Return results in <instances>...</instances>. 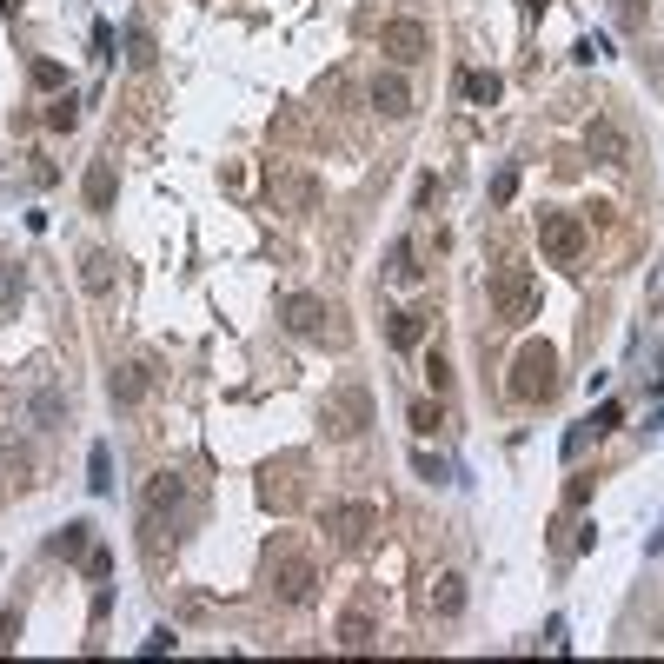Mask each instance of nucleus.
I'll list each match as a JSON object with an SVG mask.
<instances>
[{"mask_svg": "<svg viewBox=\"0 0 664 664\" xmlns=\"http://www.w3.org/2000/svg\"><path fill=\"white\" fill-rule=\"evenodd\" d=\"M505 386H512L518 406H545V399L558 392V352L545 346V339H525V346H518V359H512V379H505Z\"/></svg>", "mask_w": 664, "mask_h": 664, "instance_id": "1", "label": "nucleus"}, {"mask_svg": "<svg viewBox=\"0 0 664 664\" xmlns=\"http://www.w3.org/2000/svg\"><path fill=\"white\" fill-rule=\"evenodd\" d=\"M326 532L339 552H366L372 532H379V505L372 498H346V505H326Z\"/></svg>", "mask_w": 664, "mask_h": 664, "instance_id": "2", "label": "nucleus"}, {"mask_svg": "<svg viewBox=\"0 0 664 664\" xmlns=\"http://www.w3.org/2000/svg\"><path fill=\"white\" fill-rule=\"evenodd\" d=\"M532 306H538L532 266H498L492 273V313L505 319V326H518V319H532Z\"/></svg>", "mask_w": 664, "mask_h": 664, "instance_id": "3", "label": "nucleus"}, {"mask_svg": "<svg viewBox=\"0 0 664 664\" xmlns=\"http://www.w3.org/2000/svg\"><path fill=\"white\" fill-rule=\"evenodd\" d=\"M372 386H359V379H352V386H339L326 399V432L332 439H359V432H372Z\"/></svg>", "mask_w": 664, "mask_h": 664, "instance_id": "4", "label": "nucleus"}, {"mask_svg": "<svg viewBox=\"0 0 664 664\" xmlns=\"http://www.w3.org/2000/svg\"><path fill=\"white\" fill-rule=\"evenodd\" d=\"M319 591V565L299 545H286V552L273 558V598H286V605H313Z\"/></svg>", "mask_w": 664, "mask_h": 664, "instance_id": "5", "label": "nucleus"}, {"mask_svg": "<svg viewBox=\"0 0 664 664\" xmlns=\"http://www.w3.org/2000/svg\"><path fill=\"white\" fill-rule=\"evenodd\" d=\"M585 220H578V213H545V220H538V246H545V259H552V266H578V259H585Z\"/></svg>", "mask_w": 664, "mask_h": 664, "instance_id": "6", "label": "nucleus"}, {"mask_svg": "<svg viewBox=\"0 0 664 664\" xmlns=\"http://www.w3.org/2000/svg\"><path fill=\"white\" fill-rule=\"evenodd\" d=\"M379 54H386V60H399V67L425 60V54H432V34H425V20H412V14H392L386 27H379Z\"/></svg>", "mask_w": 664, "mask_h": 664, "instance_id": "7", "label": "nucleus"}, {"mask_svg": "<svg viewBox=\"0 0 664 664\" xmlns=\"http://www.w3.org/2000/svg\"><path fill=\"white\" fill-rule=\"evenodd\" d=\"M186 498H193V485H186V472H153V479H147V518L186 512Z\"/></svg>", "mask_w": 664, "mask_h": 664, "instance_id": "8", "label": "nucleus"}, {"mask_svg": "<svg viewBox=\"0 0 664 664\" xmlns=\"http://www.w3.org/2000/svg\"><path fill=\"white\" fill-rule=\"evenodd\" d=\"M279 319H286L299 339H313V332L326 326V299H313V293H286V299H279Z\"/></svg>", "mask_w": 664, "mask_h": 664, "instance_id": "9", "label": "nucleus"}, {"mask_svg": "<svg viewBox=\"0 0 664 664\" xmlns=\"http://www.w3.org/2000/svg\"><path fill=\"white\" fill-rule=\"evenodd\" d=\"M585 147H591V160H611V166L631 160V140H625V127H618V120H591V127H585Z\"/></svg>", "mask_w": 664, "mask_h": 664, "instance_id": "10", "label": "nucleus"}, {"mask_svg": "<svg viewBox=\"0 0 664 664\" xmlns=\"http://www.w3.org/2000/svg\"><path fill=\"white\" fill-rule=\"evenodd\" d=\"M372 107L386 113V120H412V87H406V74H379V80H372Z\"/></svg>", "mask_w": 664, "mask_h": 664, "instance_id": "11", "label": "nucleus"}, {"mask_svg": "<svg viewBox=\"0 0 664 664\" xmlns=\"http://www.w3.org/2000/svg\"><path fill=\"white\" fill-rule=\"evenodd\" d=\"M147 386H153V372H147V366H120V372L107 379V399H113L120 412H133L140 399H147Z\"/></svg>", "mask_w": 664, "mask_h": 664, "instance_id": "12", "label": "nucleus"}, {"mask_svg": "<svg viewBox=\"0 0 664 664\" xmlns=\"http://www.w3.org/2000/svg\"><path fill=\"white\" fill-rule=\"evenodd\" d=\"M80 193H87L93 213H113V193H120V180H113V160H93L87 180H80Z\"/></svg>", "mask_w": 664, "mask_h": 664, "instance_id": "13", "label": "nucleus"}, {"mask_svg": "<svg viewBox=\"0 0 664 664\" xmlns=\"http://www.w3.org/2000/svg\"><path fill=\"white\" fill-rule=\"evenodd\" d=\"M618 419H625V412H618V406H598V412H591V419H578V425H572V439H565V459H578V452H585V445L598 439V432H611V425H618Z\"/></svg>", "mask_w": 664, "mask_h": 664, "instance_id": "14", "label": "nucleus"}, {"mask_svg": "<svg viewBox=\"0 0 664 664\" xmlns=\"http://www.w3.org/2000/svg\"><path fill=\"white\" fill-rule=\"evenodd\" d=\"M372 645H379L372 611H346V618H339V651H372Z\"/></svg>", "mask_w": 664, "mask_h": 664, "instance_id": "15", "label": "nucleus"}, {"mask_svg": "<svg viewBox=\"0 0 664 664\" xmlns=\"http://www.w3.org/2000/svg\"><path fill=\"white\" fill-rule=\"evenodd\" d=\"M425 598H432V611H439V618H459V611H465V578H459V572H439Z\"/></svg>", "mask_w": 664, "mask_h": 664, "instance_id": "16", "label": "nucleus"}, {"mask_svg": "<svg viewBox=\"0 0 664 664\" xmlns=\"http://www.w3.org/2000/svg\"><path fill=\"white\" fill-rule=\"evenodd\" d=\"M386 279H392V286H419V279H425V266H419V253H412V240H392Z\"/></svg>", "mask_w": 664, "mask_h": 664, "instance_id": "17", "label": "nucleus"}, {"mask_svg": "<svg viewBox=\"0 0 664 664\" xmlns=\"http://www.w3.org/2000/svg\"><path fill=\"white\" fill-rule=\"evenodd\" d=\"M47 552H54V558H87V552H93V525H87V518H74V525H60Z\"/></svg>", "mask_w": 664, "mask_h": 664, "instance_id": "18", "label": "nucleus"}, {"mask_svg": "<svg viewBox=\"0 0 664 664\" xmlns=\"http://www.w3.org/2000/svg\"><path fill=\"white\" fill-rule=\"evenodd\" d=\"M27 419H34V425H40V432H54V425H60V419H67V399H60V392H54V386H40V392H34V399H27Z\"/></svg>", "mask_w": 664, "mask_h": 664, "instance_id": "19", "label": "nucleus"}, {"mask_svg": "<svg viewBox=\"0 0 664 664\" xmlns=\"http://www.w3.org/2000/svg\"><path fill=\"white\" fill-rule=\"evenodd\" d=\"M80 286H87L93 299L113 293V253H87V259H80Z\"/></svg>", "mask_w": 664, "mask_h": 664, "instance_id": "20", "label": "nucleus"}, {"mask_svg": "<svg viewBox=\"0 0 664 664\" xmlns=\"http://www.w3.org/2000/svg\"><path fill=\"white\" fill-rule=\"evenodd\" d=\"M459 87H465V100H479V107H492L498 93H505V80H498V74H485V67H465V74H459Z\"/></svg>", "mask_w": 664, "mask_h": 664, "instance_id": "21", "label": "nucleus"}, {"mask_svg": "<svg viewBox=\"0 0 664 664\" xmlns=\"http://www.w3.org/2000/svg\"><path fill=\"white\" fill-rule=\"evenodd\" d=\"M20 293H27V273L0 259V313H14V306H20Z\"/></svg>", "mask_w": 664, "mask_h": 664, "instance_id": "22", "label": "nucleus"}, {"mask_svg": "<svg viewBox=\"0 0 664 664\" xmlns=\"http://www.w3.org/2000/svg\"><path fill=\"white\" fill-rule=\"evenodd\" d=\"M419 332H425V313H392L386 339H392V346H419Z\"/></svg>", "mask_w": 664, "mask_h": 664, "instance_id": "23", "label": "nucleus"}, {"mask_svg": "<svg viewBox=\"0 0 664 664\" xmlns=\"http://www.w3.org/2000/svg\"><path fill=\"white\" fill-rule=\"evenodd\" d=\"M87 485H93V492H113V459H107V445H93V452H87Z\"/></svg>", "mask_w": 664, "mask_h": 664, "instance_id": "24", "label": "nucleus"}, {"mask_svg": "<svg viewBox=\"0 0 664 664\" xmlns=\"http://www.w3.org/2000/svg\"><path fill=\"white\" fill-rule=\"evenodd\" d=\"M0 465H7V472H20V479H34V452H27V445H14V439H0Z\"/></svg>", "mask_w": 664, "mask_h": 664, "instance_id": "25", "label": "nucleus"}, {"mask_svg": "<svg viewBox=\"0 0 664 664\" xmlns=\"http://www.w3.org/2000/svg\"><path fill=\"white\" fill-rule=\"evenodd\" d=\"M127 60H133V67H153V60H160V54H153V40L140 34V27L127 34Z\"/></svg>", "mask_w": 664, "mask_h": 664, "instance_id": "26", "label": "nucleus"}, {"mask_svg": "<svg viewBox=\"0 0 664 664\" xmlns=\"http://www.w3.org/2000/svg\"><path fill=\"white\" fill-rule=\"evenodd\" d=\"M445 425V412L432 406V399H419V406H412V432H439Z\"/></svg>", "mask_w": 664, "mask_h": 664, "instance_id": "27", "label": "nucleus"}, {"mask_svg": "<svg viewBox=\"0 0 664 664\" xmlns=\"http://www.w3.org/2000/svg\"><path fill=\"white\" fill-rule=\"evenodd\" d=\"M74 120H80V113H74V93H60L54 107H47V127H60V133H67Z\"/></svg>", "mask_w": 664, "mask_h": 664, "instance_id": "28", "label": "nucleus"}, {"mask_svg": "<svg viewBox=\"0 0 664 664\" xmlns=\"http://www.w3.org/2000/svg\"><path fill=\"white\" fill-rule=\"evenodd\" d=\"M20 645V611H0V651Z\"/></svg>", "mask_w": 664, "mask_h": 664, "instance_id": "29", "label": "nucleus"}, {"mask_svg": "<svg viewBox=\"0 0 664 664\" xmlns=\"http://www.w3.org/2000/svg\"><path fill=\"white\" fill-rule=\"evenodd\" d=\"M425 379H432V386H452V366H445V352H432V359H425Z\"/></svg>", "mask_w": 664, "mask_h": 664, "instance_id": "30", "label": "nucleus"}, {"mask_svg": "<svg viewBox=\"0 0 664 664\" xmlns=\"http://www.w3.org/2000/svg\"><path fill=\"white\" fill-rule=\"evenodd\" d=\"M512 193H518V173H512V166H505V173H498V180H492V206H505V200H512Z\"/></svg>", "mask_w": 664, "mask_h": 664, "instance_id": "31", "label": "nucleus"}, {"mask_svg": "<svg viewBox=\"0 0 664 664\" xmlns=\"http://www.w3.org/2000/svg\"><path fill=\"white\" fill-rule=\"evenodd\" d=\"M60 80H67V74H60L54 60H34V87H60Z\"/></svg>", "mask_w": 664, "mask_h": 664, "instance_id": "32", "label": "nucleus"}, {"mask_svg": "<svg viewBox=\"0 0 664 664\" xmlns=\"http://www.w3.org/2000/svg\"><path fill=\"white\" fill-rule=\"evenodd\" d=\"M113 572V552H100V545H93L87 552V578H107Z\"/></svg>", "mask_w": 664, "mask_h": 664, "instance_id": "33", "label": "nucleus"}, {"mask_svg": "<svg viewBox=\"0 0 664 664\" xmlns=\"http://www.w3.org/2000/svg\"><path fill=\"white\" fill-rule=\"evenodd\" d=\"M525 14H545V0H525Z\"/></svg>", "mask_w": 664, "mask_h": 664, "instance_id": "34", "label": "nucleus"}, {"mask_svg": "<svg viewBox=\"0 0 664 664\" xmlns=\"http://www.w3.org/2000/svg\"><path fill=\"white\" fill-rule=\"evenodd\" d=\"M658 651H664V631H658Z\"/></svg>", "mask_w": 664, "mask_h": 664, "instance_id": "35", "label": "nucleus"}]
</instances>
